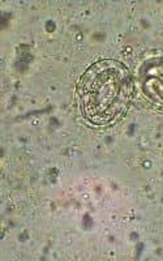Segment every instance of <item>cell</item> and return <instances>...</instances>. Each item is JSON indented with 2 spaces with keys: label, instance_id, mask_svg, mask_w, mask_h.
I'll use <instances>...</instances> for the list:
<instances>
[{
  "label": "cell",
  "instance_id": "cell-2",
  "mask_svg": "<svg viewBox=\"0 0 163 261\" xmlns=\"http://www.w3.org/2000/svg\"><path fill=\"white\" fill-rule=\"evenodd\" d=\"M140 92L146 101L163 111V54L149 57L139 68Z\"/></svg>",
  "mask_w": 163,
  "mask_h": 261
},
{
  "label": "cell",
  "instance_id": "cell-1",
  "mask_svg": "<svg viewBox=\"0 0 163 261\" xmlns=\"http://www.w3.org/2000/svg\"><path fill=\"white\" fill-rule=\"evenodd\" d=\"M133 97V80L124 63L102 59L81 74L76 99L81 116L92 127H107L123 118Z\"/></svg>",
  "mask_w": 163,
  "mask_h": 261
}]
</instances>
